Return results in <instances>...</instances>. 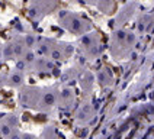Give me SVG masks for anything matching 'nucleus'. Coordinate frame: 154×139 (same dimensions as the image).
Masks as SVG:
<instances>
[{
	"instance_id": "1",
	"label": "nucleus",
	"mask_w": 154,
	"mask_h": 139,
	"mask_svg": "<svg viewBox=\"0 0 154 139\" xmlns=\"http://www.w3.org/2000/svg\"><path fill=\"white\" fill-rule=\"evenodd\" d=\"M52 102H54V96H52V94H47V96H45V103H47V104H51Z\"/></svg>"
}]
</instances>
